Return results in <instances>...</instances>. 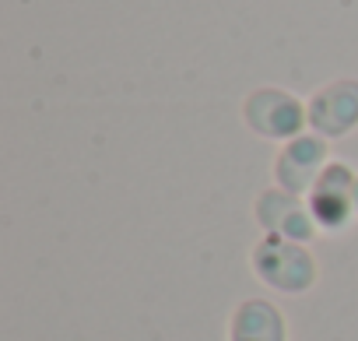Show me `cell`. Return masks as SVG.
I'll return each instance as SVG.
<instances>
[{
    "label": "cell",
    "mask_w": 358,
    "mask_h": 341,
    "mask_svg": "<svg viewBox=\"0 0 358 341\" xmlns=\"http://www.w3.org/2000/svg\"><path fill=\"white\" fill-rule=\"evenodd\" d=\"M309 246L313 243H299L285 236H260L250 250V271L274 295H288V299L306 295L320 281V264Z\"/></svg>",
    "instance_id": "obj_1"
},
{
    "label": "cell",
    "mask_w": 358,
    "mask_h": 341,
    "mask_svg": "<svg viewBox=\"0 0 358 341\" xmlns=\"http://www.w3.org/2000/svg\"><path fill=\"white\" fill-rule=\"evenodd\" d=\"M243 127L271 144H285L299 134L309 130V106L306 99H299L295 92L281 88V85H257L243 95L239 106Z\"/></svg>",
    "instance_id": "obj_2"
},
{
    "label": "cell",
    "mask_w": 358,
    "mask_h": 341,
    "mask_svg": "<svg viewBox=\"0 0 358 341\" xmlns=\"http://www.w3.org/2000/svg\"><path fill=\"white\" fill-rule=\"evenodd\" d=\"M355 180L358 169L344 158H330V165L320 173V180L313 183V190L306 194V204L313 211V222L320 229V236H344L358 211H355Z\"/></svg>",
    "instance_id": "obj_3"
},
{
    "label": "cell",
    "mask_w": 358,
    "mask_h": 341,
    "mask_svg": "<svg viewBox=\"0 0 358 341\" xmlns=\"http://www.w3.org/2000/svg\"><path fill=\"white\" fill-rule=\"evenodd\" d=\"M330 141L306 130L285 144H278L274 151V162H271V180L274 187L288 190V194H299L306 197L313 190V183L320 180V173L330 165Z\"/></svg>",
    "instance_id": "obj_4"
},
{
    "label": "cell",
    "mask_w": 358,
    "mask_h": 341,
    "mask_svg": "<svg viewBox=\"0 0 358 341\" xmlns=\"http://www.w3.org/2000/svg\"><path fill=\"white\" fill-rule=\"evenodd\" d=\"M309 130L327 141H344L358 130V78H330L309 99Z\"/></svg>",
    "instance_id": "obj_5"
},
{
    "label": "cell",
    "mask_w": 358,
    "mask_h": 341,
    "mask_svg": "<svg viewBox=\"0 0 358 341\" xmlns=\"http://www.w3.org/2000/svg\"><path fill=\"white\" fill-rule=\"evenodd\" d=\"M253 222H257L260 236H285V239H299V243H313L320 236L306 197L288 194L274 183L253 197Z\"/></svg>",
    "instance_id": "obj_6"
},
{
    "label": "cell",
    "mask_w": 358,
    "mask_h": 341,
    "mask_svg": "<svg viewBox=\"0 0 358 341\" xmlns=\"http://www.w3.org/2000/svg\"><path fill=\"white\" fill-rule=\"evenodd\" d=\"M225 341H288V316L267 295H246L225 320Z\"/></svg>",
    "instance_id": "obj_7"
},
{
    "label": "cell",
    "mask_w": 358,
    "mask_h": 341,
    "mask_svg": "<svg viewBox=\"0 0 358 341\" xmlns=\"http://www.w3.org/2000/svg\"><path fill=\"white\" fill-rule=\"evenodd\" d=\"M355 211H358V180H355Z\"/></svg>",
    "instance_id": "obj_8"
}]
</instances>
